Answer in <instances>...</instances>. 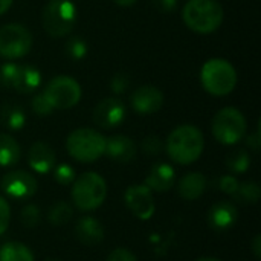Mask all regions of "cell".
<instances>
[{
  "label": "cell",
  "instance_id": "obj_1",
  "mask_svg": "<svg viewBox=\"0 0 261 261\" xmlns=\"http://www.w3.org/2000/svg\"><path fill=\"white\" fill-rule=\"evenodd\" d=\"M203 147V133L197 127L190 124L179 125L177 128H174L165 144L168 156L180 165H190L196 162L202 156Z\"/></svg>",
  "mask_w": 261,
  "mask_h": 261
},
{
  "label": "cell",
  "instance_id": "obj_2",
  "mask_svg": "<svg viewBox=\"0 0 261 261\" xmlns=\"http://www.w3.org/2000/svg\"><path fill=\"white\" fill-rule=\"evenodd\" d=\"M225 11L217 0H188L182 9L184 23L197 34H211L223 21Z\"/></svg>",
  "mask_w": 261,
  "mask_h": 261
},
{
  "label": "cell",
  "instance_id": "obj_3",
  "mask_svg": "<svg viewBox=\"0 0 261 261\" xmlns=\"http://www.w3.org/2000/svg\"><path fill=\"white\" fill-rule=\"evenodd\" d=\"M200 83L210 95L226 96L237 86V70L225 58H211L202 66Z\"/></svg>",
  "mask_w": 261,
  "mask_h": 261
},
{
  "label": "cell",
  "instance_id": "obj_4",
  "mask_svg": "<svg viewBox=\"0 0 261 261\" xmlns=\"http://www.w3.org/2000/svg\"><path fill=\"white\" fill-rule=\"evenodd\" d=\"M107 196V185L102 176L87 171L75 177L72 185V200L81 211H93L99 208Z\"/></svg>",
  "mask_w": 261,
  "mask_h": 261
},
{
  "label": "cell",
  "instance_id": "obj_5",
  "mask_svg": "<svg viewBox=\"0 0 261 261\" xmlns=\"http://www.w3.org/2000/svg\"><path fill=\"white\" fill-rule=\"evenodd\" d=\"M76 18L78 12L72 0H49L41 11L43 28L54 38L70 34Z\"/></svg>",
  "mask_w": 261,
  "mask_h": 261
},
{
  "label": "cell",
  "instance_id": "obj_6",
  "mask_svg": "<svg viewBox=\"0 0 261 261\" xmlns=\"http://www.w3.org/2000/svg\"><path fill=\"white\" fill-rule=\"evenodd\" d=\"M106 138L93 128L73 130L66 139L67 153L78 162H95L104 154Z\"/></svg>",
  "mask_w": 261,
  "mask_h": 261
},
{
  "label": "cell",
  "instance_id": "obj_7",
  "mask_svg": "<svg viewBox=\"0 0 261 261\" xmlns=\"http://www.w3.org/2000/svg\"><path fill=\"white\" fill-rule=\"evenodd\" d=\"M246 118L236 107H223L213 118L211 130L214 138L223 145H236L246 135Z\"/></svg>",
  "mask_w": 261,
  "mask_h": 261
},
{
  "label": "cell",
  "instance_id": "obj_8",
  "mask_svg": "<svg viewBox=\"0 0 261 261\" xmlns=\"http://www.w3.org/2000/svg\"><path fill=\"white\" fill-rule=\"evenodd\" d=\"M81 86L76 80L60 75L47 83L43 95L47 98L50 106L58 110H67L76 106L81 99Z\"/></svg>",
  "mask_w": 261,
  "mask_h": 261
},
{
  "label": "cell",
  "instance_id": "obj_9",
  "mask_svg": "<svg viewBox=\"0 0 261 261\" xmlns=\"http://www.w3.org/2000/svg\"><path fill=\"white\" fill-rule=\"evenodd\" d=\"M32 47V34L18 23H9L0 28V57L18 60Z\"/></svg>",
  "mask_w": 261,
  "mask_h": 261
},
{
  "label": "cell",
  "instance_id": "obj_10",
  "mask_svg": "<svg viewBox=\"0 0 261 261\" xmlns=\"http://www.w3.org/2000/svg\"><path fill=\"white\" fill-rule=\"evenodd\" d=\"M37 180L32 174L23 170L9 171L2 177L0 188L5 194L12 199H29L37 193Z\"/></svg>",
  "mask_w": 261,
  "mask_h": 261
},
{
  "label": "cell",
  "instance_id": "obj_11",
  "mask_svg": "<svg viewBox=\"0 0 261 261\" xmlns=\"http://www.w3.org/2000/svg\"><path fill=\"white\" fill-rule=\"evenodd\" d=\"M124 200L132 214L141 220H148L154 214V199L147 185H132L124 194Z\"/></svg>",
  "mask_w": 261,
  "mask_h": 261
},
{
  "label": "cell",
  "instance_id": "obj_12",
  "mask_svg": "<svg viewBox=\"0 0 261 261\" xmlns=\"http://www.w3.org/2000/svg\"><path fill=\"white\" fill-rule=\"evenodd\" d=\"M127 109L119 98H106L93 110V122L106 130L115 128L124 122Z\"/></svg>",
  "mask_w": 261,
  "mask_h": 261
},
{
  "label": "cell",
  "instance_id": "obj_13",
  "mask_svg": "<svg viewBox=\"0 0 261 261\" xmlns=\"http://www.w3.org/2000/svg\"><path fill=\"white\" fill-rule=\"evenodd\" d=\"M132 107L139 115H151L161 110L164 106V93L156 86H141L138 87L130 98Z\"/></svg>",
  "mask_w": 261,
  "mask_h": 261
},
{
  "label": "cell",
  "instance_id": "obj_14",
  "mask_svg": "<svg viewBox=\"0 0 261 261\" xmlns=\"http://www.w3.org/2000/svg\"><path fill=\"white\" fill-rule=\"evenodd\" d=\"M136 151H138L136 144L128 136L115 135V136H110L109 139H106L104 154L115 162L127 164L135 159Z\"/></svg>",
  "mask_w": 261,
  "mask_h": 261
},
{
  "label": "cell",
  "instance_id": "obj_15",
  "mask_svg": "<svg viewBox=\"0 0 261 261\" xmlns=\"http://www.w3.org/2000/svg\"><path fill=\"white\" fill-rule=\"evenodd\" d=\"M237 219H239L237 206L229 200L217 202L216 205H213V208L208 213V223L216 231H226L232 228Z\"/></svg>",
  "mask_w": 261,
  "mask_h": 261
},
{
  "label": "cell",
  "instance_id": "obj_16",
  "mask_svg": "<svg viewBox=\"0 0 261 261\" xmlns=\"http://www.w3.org/2000/svg\"><path fill=\"white\" fill-rule=\"evenodd\" d=\"M28 162L34 171H37L40 174H46V173L52 171L55 167V151L52 150V147L49 144H46L43 141H37L29 148Z\"/></svg>",
  "mask_w": 261,
  "mask_h": 261
},
{
  "label": "cell",
  "instance_id": "obj_17",
  "mask_svg": "<svg viewBox=\"0 0 261 261\" xmlns=\"http://www.w3.org/2000/svg\"><path fill=\"white\" fill-rule=\"evenodd\" d=\"M174 182H176V171L167 162L154 164L145 177V185L150 190L158 191V193H164V191L171 190Z\"/></svg>",
  "mask_w": 261,
  "mask_h": 261
},
{
  "label": "cell",
  "instance_id": "obj_18",
  "mask_svg": "<svg viewBox=\"0 0 261 261\" xmlns=\"http://www.w3.org/2000/svg\"><path fill=\"white\" fill-rule=\"evenodd\" d=\"M76 239L86 246H95L104 240V229L102 225L93 217H81L75 226Z\"/></svg>",
  "mask_w": 261,
  "mask_h": 261
},
{
  "label": "cell",
  "instance_id": "obj_19",
  "mask_svg": "<svg viewBox=\"0 0 261 261\" xmlns=\"http://www.w3.org/2000/svg\"><path fill=\"white\" fill-rule=\"evenodd\" d=\"M179 194L185 200H197L206 190V177L202 173H188L179 182Z\"/></svg>",
  "mask_w": 261,
  "mask_h": 261
},
{
  "label": "cell",
  "instance_id": "obj_20",
  "mask_svg": "<svg viewBox=\"0 0 261 261\" xmlns=\"http://www.w3.org/2000/svg\"><path fill=\"white\" fill-rule=\"evenodd\" d=\"M41 84V72L34 66H20L14 87L20 93H32Z\"/></svg>",
  "mask_w": 261,
  "mask_h": 261
},
{
  "label": "cell",
  "instance_id": "obj_21",
  "mask_svg": "<svg viewBox=\"0 0 261 261\" xmlns=\"http://www.w3.org/2000/svg\"><path fill=\"white\" fill-rule=\"evenodd\" d=\"M20 161L18 142L6 133H0V167H12Z\"/></svg>",
  "mask_w": 261,
  "mask_h": 261
},
{
  "label": "cell",
  "instance_id": "obj_22",
  "mask_svg": "<svg viewBox=\"0 0 261 261\" xmlns=\"http://www.w3.org/2000/svg\"><path fill=\"white\" fill-rule=\"evenodd\" d=\"M0 261H34V255L23 243L9 242L0 248Z\"/></svg>",
  "mask_w": 261,
  "mask_h": 261
},
{
  "label": "cell",
  "instance_id": "obj_23",
  "mask_svg": "<svg viewBox=\"0 0 261 261\" xmlns=\"http://www.w3.org/2000/svg\"><path fill=\"white\" fill-rule=\"evenodd\" d=\"M2 122L9 128V130H20L26 124V113L24 110L17 106V104H8L2 109L0 113Z\"/></svg>",
  "mask_w": 261,
  "mask_h": 261
},
{
  "label": "cell",
  "instance_id": "obj_24",
  "mask_svg": "<svg viewBox=\"0 0 261 261\" xmlns=\"http://www.w3.org/2000/svg\"><path fill=\"white\" fill-rule=\"evenodd\" d=\"M73 216V210L67 202L58 200L57 203H54L47 213V220L50 225L54 226H63L66 225Z\"/></svg>",
  "mask_w": 261,
  "mask_h": 261
},
{
  "label": "cell",
  "instance_id": "obj_25",
  "mask_svg": "<svg viewBox=\"0 0 261 261\" xmlns=\"http://www.w3.org/2000/svg\"><path fill=\"white\" fill-rule=\"evenodd\" d=\"M260 187L255 182H245V184H239V188L232 197L239 203L255 205L260 200Z\"/></svg>",
  "mask_w": 261,
  "mask_h": 261
},
{
  "label": "cell",
  "instance_id": "obj_26",
  "mask_svg": "<svg viewBox=\"0 0 261 261\" xmlns=\"http://www.w3.org/2000/svg\"><path fill=\"white\" fill-rule=\"evenodd\" d=\"M251 165V158H249V153L243 148H239V150H234L228 154L226 158V167L236 173V174H242V173H246L248 168Z\"/></svg>",
  "mask_w": 261,
  "mask_h": 261
},
{
  "label": "cell",
  "instance_id": "obj_27",
  "mask_svg": "<svg viewBox=\"0 0 261 261\" xmlns=\"http://www.w3.org/2000/svg\"><path fill=\"white\" fill-rule=\"evenodd\" d=\"M64 50H66V55L70 60L80 61V60H83L87 55V43L81 37H78V35L76 37H70L66 41Z\"/></svg>",
  "mask_w": 261,
  "mask_h": 261
},
{
  "label": "cell",
  "instance_id": "obj_28",
  "mask_svg": "<svg viewBox=\"0 0 261 261\" xmlns=\"http://www.w3.org/2000/svg\"><path fill=\"white\" fill-rule=\"evenodd\" d=\"M18 64L15 63H5L0 66V84L3 87H14L17 73H18Z\"/></svg>",
  "mask_w": 261,
  "mask_h": 261
},
{
  "label": "cell",
  "instance_id": "obj_29",
  "mask_svg": "<svg viewBox=\"0 0 261 261\" xmlns=\"http://www.w3.org/2000/svg\"><path fill=\"white\" fill-rule=\"evenodd\" d=\"M75 170L69 164H60L54 168V179L60 185H70L75 180Z\"/></svg>",
  "mask_w": 261,
  "mask_h": 261
},
{
  "label": "cell",
  "instance_id": "obj_30",
  "mask_svg": "<svg viewBox=\"0 0 261 261\" xmlns=\"http://www.w3.org/2000/svg\"><path fill=\"white\" fill-rule=\"evenodd\" d=\"M20 220L26 228H35L40 222V210L35 205H26L20 213Z\"/></svg>",
  "mask_w": 261,
  "mask_h": 261
},
{
  "label": "cell",
  "instance_id": "obj_31",
  "mask_svg": "<svg viewBox=\"0 0 261 261\" xmlns=\"http://www.w3.org/2000/svg\"><path fill=\"white\" fill-rule=\"evenodd\" d=\"M31 107H32V112H34L35 115H38V116H47V115H50L52 110H54V107L50 106V102L47 101V98L43 95V92L38 93V95H35V96L32 98Z\"/></svg>",
  "mask_w": 261,
  "mask_h": 261
},
{
  "label": "cell",
  "instance_id": "obj_32",
  "mask_svg": "<svg viewBox=\"0 0 261 261\" xmlns=\"http://www.w3.org/2000/svg\"><path fill=\"white\" fill-rule=\"evenodd\" d=\"M162 141L156 136V135H150L147 136L144 141H142V151L147 154V156H156L162 151Z\"/></svg>",
  "mask_w": 261,
  "mask_h": 261
},
{
  "label": "cell",
  "instance_id": "obj_33",
  "mask_svg": "<svg viewBox=\"0 0 261 261\" xmlns=\"http://www.w3.org/2000/svg\"><path fill=\"white\" fill-rule=\"evenodd\" d=\"M219 188H220V191H223V193H226L229 196H234L237 188H239V180L231 174L222 176L220 180H219Z\"/></svg>",
  "mask_w": 261,
  "mask_h": 261
},
{
  "label": "cell",
  "instance_id": "obj_34",
  "mask_svg": "<svg viewBox=\"0 0 261 261\" xmlns=\"http://www.w3.org/2000/svg\"><path fill=\"white\" fill-rule=\"evenodd\" d=\"M9 219H11V208L8 202L0 196V236L8 229Z\"/></svg>",
  "mask_w": 261,
  "mask_h": 261
},
{
  "label": "cell",
  "instance_id": "obj_35",
  "mask_svg": "<svg viewBox=\"0 0 261 261\" xmlns=\"http://www.w3.org/2000/svg\"><path fill=\"white\" fill-rule=\"evenodd\" d=\"M106 261H138L136 257L125 248H116L115 251H112L107 257Z\"/></svg>",
  "mask_w": 261,
  "mask_h": 261
},
{
  "label": "cell",
  "instance_id": "obj_36",
  "mask_svg": "<svg viewBox=\"0 0 261 261\" xmlns=\"http://www.w3.org/2000/svg\"><path fill=\"white\" fill-rule=\"evenodd\" d=\"M128 87V78L124 75V73H116L113 78H112V83H110V89L115 92V93H124Z\"/></svg>",
  "mask_w": 261,
  "mask_h": 261
},
{
  "label": "cell",
  "instance_id": "obj_37",
  "mask_svg": "<svg viewBox=\"0 0 261 261\" xmlns=\"http://www.w3.org/2000/svg\"><path fill=\"white\" fill-rule=\"evenodd\" d=\"M151 3L162 14H170L177 6V0H151Z\"/></svg>",
  "mask_w": 261,
  "mask_h": 261
},
{
  "label": "cell",
  "instance_id": "obj_38",
  "mask_svg": "<svg viewBox=\"0 0 261 261\" xmlns=\"http://www.w3.org/2000/svg\"><path fill=\"white\" fill-rule=\"evenodd\" d=\"M246 145H248L252 151L258 153V150H260V145H261L260 130H257V132H254V133H251V135L248 136V139H246Z\"/></svg>",
  "mask_w": 261,
  "mask_h": 261
},
{
  "label": "cell",
  "instance_id": "obj_39",
  "mask_svg": "<svg viewBox=\"0 0 261 261\" xmlns=\"http://www.w3.org/2000/svg\"><path fill=\"white\" fill-rule=\"evenodd\" d=\"M251 248H252V252H254L255 258H257V260H260L261 258V236L260 234H257V236L254 237V240H252V243H251Z\"/></svg>",
  "mask_w": 261,
  "mask_h": 261
},
{
  "label": "cell",
  "instance_id": "obj_40",
  "mask_svg": "<svg viewBox=\"0 0 261 261\" xmlns=\"http://www.w3.org/2000/svg\"><path fill=\"white\" fill-rule=\"evenodd\" d=\"M12 5V0H0V15H3Z\"/></svg>",
  "mask_w": 261,
  "mask_h": 261
},
{
  "label": "cell",
  "instance_id": "obj_41",
  "mask_svg": "<svg viewBox=\"0 0 261 261\" xmlns=\"http://www.w3.org/2000/svg\"><path fill=\"white\" fill-rule=\"evenodd\" d=\"M113 2L119 6H132L136 0H113Z\"/></svg>",
  "mask_w": 261,
  "mask_h": 261
},
{
  "label": "cell",
  "instance_id": "obj_42",
  "mask_svg": "<svg viewBox=\"0 0 261 261\" xmlns=\"http://www.w3.org/2000/svg\"><path fill=\"white\" fill-rule=\"evenodd\" d=\"M196 261H222V260H217V258H211V257H203V258H199V260Z\"/></svg>",
  "mask_w": 261,
  "mask_h": 261
},
{
  "label": "cell",
  "instance_id": "obj_43",
  "mask_svg": "<svg viewBox=\"0 0 261 261\" xmlns=\"http://www.w3.org/2000/svg\"><path fill=\"white\" fill-rule=\"evenodd\" d=\"M44 261H61V260H58V258H46Z\"/></svg>",
  "mask_w": 261,
  "mask_h": 261
}]
</instances>
